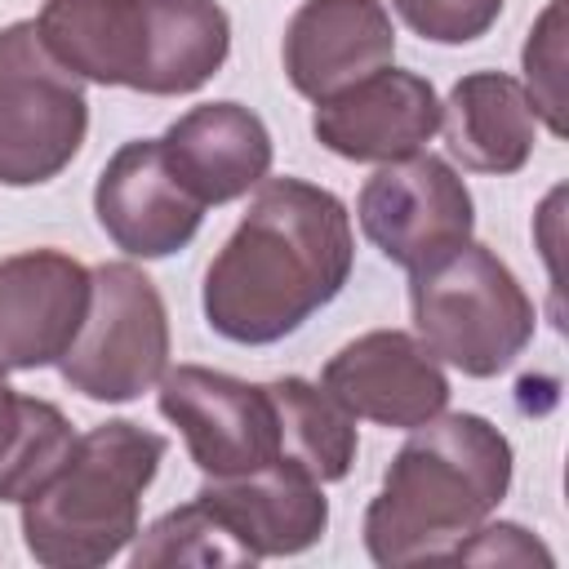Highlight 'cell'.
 <instances>
[{"label":"cell","instance_id":"1","mask_svg":"<svg viewBox=\"0 0 569 569\" xmlns=\"http://www.w3.org/2000/svg\"><path fill=\"white\" fill-rule=\"evenodd\" d=\"M351 276V222L333 191L267 178L204 276L213 333L262 347L338 298Z\"/></svg>","mask_w":569,"mask_h":569},{"label":"cell","instance_id":"2","mask_svg":"<svg viewBox=\"0 0 569 569\" xmlns=\"http://www.w3.org/2000/svg\"><path fill=\"white\" fill-rule=\"evenodd\" d=\"M511 445L480 413H436L382 476L365 511V547L378 565L449 560L458 542L507 498Z\"/></svg>","mask_w":569,"mask_h":569},{"label":"cell","instance_id":"3","mask_svg":"<svg viewBox=\"0 0 569 569\" xmlns=\"http://www.w3.org/2000/svg\"><path fill=\"white\" fill-rule=\"evenodd\" d=\"M36 27L67 71L160 98L213 80L231 49L218 0H44Z\"/></svg>","mask_w":569,"mask_h":569},{"label":"cell","instance_id":"4","mask_svg":"<svg viewBox=\"0 0 569 569\" xmlns=\"http://www.w3.org/2000/svg\"><path fill=\"white\" fill-rule=\"evenodd\" d=\"M160 458L164 436L124 418L76 436L67 462L22 502L27 551L49 569H93L120 556Z\"/></svg>","mask_w":569,"mask_h":569},{"label":"cell","instance_id":"5","mask_svg":"<svg viewBox=\"0 0 569 569\" xmlns=\"http://www.w3.org/2000/svg\"><path fill=\"white\" fill-rule=\"evenodd\" d=\"M409 302L422 347L467 378H493L533 338L529 293L511 267L476 240H462L458 249L418 267Z\"/></svg>","mask_w":569,"mask_h":569},{"label":"cell","instance_id":"6","mask_svg":"<svg viewBox=\"0 0 569 569\" xmlns=\"http://www.w3.org/2000/svg\"><path fill=\"white\" fill-rule=\"evenodd\" d=\"M89 102L80 76L40 40L36 22L0 31V182L36 187L58 178L80 151Z\"/></svg>","mask_w":569,"mask_h":569},{"label":"cell","instance_id":"7","mask_svg":"<svg viewBox=\"0 0 569 569\" xmlns=\"http://www.w3.org/2000/svg\"><path fill=\"white\" fill-rule=\"evenodd\" d=\"M71 391L89 400H138L169 369V316L156 284L129 262H102L84 325L58 360Z\"/></svg>","mask_w":569,"mask_h":569},{"label":"cell","instance_id":"8","mask_svg":"<svg viewBox=\"0 0 569 569\" xmlns=\"http://www.w3.org/2000/svg\"><path fill=\"white\" fill-rule=\"evenodd\" d=\"M360 227L365 236L400 267L418 271L440 253L471 240V191L440 156L387 160L360 187Z\"/></svg>","mask_w":569,"mask_h":569},{"label":"cell","instance_id":"9","mask_svg":"<svg viewBox=\"0 0 569 569\" xmlns=\"http://www.w3.org/2000/svg\"><path fill=\"white\" fill-rule=\"evenodd\" d=\"M160 413L182 431L196 467L213 480L244 476L280 458V422L267 387L231 373L178 365L160 378Z\"/></svg>","mask_w":569,"mask_h":569},{"label":"cell","instance_id":"10","mask_svg":"<svg viewBox=\"0 0 569 569\" xmlns=\"http://www.w3.org/2000/svg\"><path fill=\"white\" fill-rule=\"evenodd\" d=\"M325 391L351 413L382 427L413 431L449 405V378L440 360L400 329H373L347 342L320 373Z\"/></svg>","mask_w":569,"mask_h":569},{"label":"cell","instance_id":"11","mask_svg":"<svg viewBox=\"0 0 569 569\" xmlns=\"http://www.w3.org/2000/svg\"><path fill=\"white\" fill-rule=\"evenodd\" d=\"M93 293V271L58 249L0 262V369H40L67 356Z\"/></svg>","mask_w":569,"mask_h":569},{"label":"cell","instance_id":"12","mask_svg":"<svg viewBox=\"0 0 569 569\" xmlns=\"http://www.w3.org/2000/svg\"><path fill=\"white\" fill-rule=\"evenodd\" d=\"M93 209L116 249L133 258H169L178 253L204 218V204L169 173L160 156V138L124 142L93 187Z\"/></svg>","mask_w":569,"mask_h":569},{"label":"cell","instance_id":"13","mask_svg":"<svg viewBox=\"0 0 569 569\" xmlns=\"http://www.w3.org/2000/svg\"><path fill=\"white\" fill-rule=\"evenodd\" d=\"M316 138L342 160H405L440 129V98L413 71H373L351 89L320 98Z\"/></svg>","mask_w":569,"mask_h":569},{"label":"cell","instance_id":"14","mask_svg":"<svg viewBox=\"0 0 569 569\" xmlns=\"http://www.w3.org/2000/svg\"><path fill=\"white\" fill-rule=\"evenodd\" d=\"M196 498L253 560L307 551L320 542L329 525V502L320 493V480H311L289 458H276L244 476L209 480Z\"/></svg>","mask_w":569,"mask_h":569},{"label":"cell","instance_id":"15","mask_svg":"<svg viewBox=\"0 0 569 569\" xmlns=\"http://www.w3.org/2000/svg\"><path fill=\"white\" fill-rule=\"evenodd\" d=\"M396 31L378 0H307L284 27V76L307 98H333L391 67Z\"/></svg>","mask_w":569,"mask_h":569},{"label":"cell","instance_id":"16","mask_svg":"<svg viewBox=\"0 0 569 569\" xmlns=\"http://www.w3.org/2000/svg\"><path fill=\"white\" fill-rule=\"evenodd\" d=\"M160 156L200 204H227L267 178L271 133L240 102H204L164 129Z\"/></svg>","mask_w":569,"mask_h":569},{"label":"cell","instance_id":"17","mask_svg":"<svg viewBox=\"0 0 569 569\" xmlns=\"http://www.w3.org/2000/svg\"><path fill=\"white\" fill-rule=\"evenodd\" d=\"M445 147L462 169L476 173H516L538 133V111L520 80L502 71H476L462 76L440 107Z\"/></svg>","mask_w":569,"mask_h":569},{"label":"cell","instance_id":"18","mask_svg":"<svg viewBox=\"0 0 569 569\" xmlns=\"http://www.w3.org/2000/svg\"><path fill=\"white\" fill-rule=\"evenodd\" d=\"M276 422H280V458L298 462L311 480H342L356 458V427L351 413L325 391L302 378L267 382Z\"/></svg>","mask_w":569,"mask_h":569},{"label":"cell","instance_id":"19","mask_svg":"<svg viewBox=\"0 0 569 569\" xmlns=\"http://www.w3.org/2000/svg\"><path fill=\"white\" fill-rule=\"evenodd\" d=\"M76 449V431L62 418L58 405L22 396V418L13 431V445L0 458V498L4 502H27Z\"/></svg>","mask_w":569,"mask_h":569},{"label":"cell","instance_id":"20","mask_svg":"<svg viewBox=\"0 0 569 569\" xmlns=\"http://www.w3.org/2000/svg\"><path fill=\"white\" fill-rule=\"evenodd\" d=\"M133 565H253V556L218 525V516L200 498H191L142 533V542L133 547Z\"/></svg>","mask_w":569,"mask_h":569},{"label":"cell","instance_id":"21","mask_svg":"<svg viewBox=\"0 0 569 569\" xmlns=\"http://www.w3.org/2000/svg\"><path fill=\"white\" fill-rule=\"evenodd\" d=\"M391 9L405 18L409 31H418L422 40L436 44H467L476 36H485L498 13L502 0H391Z\"/></svg>","mask_w":569,"mask_h":569},{"label":"cell","instance_id":"22","mask_svg":"<svg viewBox=\"0 0 569 569\" xmlns=\"http://www.w3.org/2000/svg\"><path fill=\"white\" fill-rule=\"evenodd\" d=\"M560 13H565V0H551V9L542 13V22L533 27L529 44H525V71H529V102L533 111L547 120V129L556 138H565V98H560Z\"/></svg>","mask_w":569,"mask_h":569},{"label":"cell","instance_id":"23","mask_svg":"<svg viewBox=\"0 0 569 569\" xmlns=\"http://www.w3.org/2000/svg\"><path fill=\"white\" fill-rule=\"evenodd\" d=\"M449 560H507V565H551V551L533 542L520 525H476L467 542L453 547Z\"/></svg>","mask_w":569,"mask_h":569},{"label":"cell","instance_id":"24","mask_svg":"<svg viewBox=\"0 0 569 569\" xmlns=\"http://www.w3.org/2000/svg\"><path fill=\"white\" fill-rule=\"evenodd\" d=\"M18 418H22V396H13V391L4 387V369H0V458H4V449L13 445Z\"/></svg>","mask_w":569,"mask_h":569}]
</instances>
